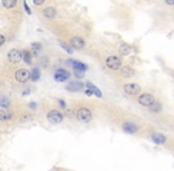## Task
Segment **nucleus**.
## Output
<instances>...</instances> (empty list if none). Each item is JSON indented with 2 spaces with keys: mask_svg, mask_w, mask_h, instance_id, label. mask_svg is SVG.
Here are the masks:
<instances>
[{
  "mask_svg": "<svg viewBox=\"0 0 174 171\" xmlns=\"http://www.w3.org/2000/svg\"><path fill=\"white\" fill-rule=\"evenodd\" d=\"M105 64H106V67L109 68V69H111V70H119L123 65H122V61H121V58L118 56H116V55H111V56H107L106 57V59H105Z\"/></svg>",
  "mask_w": 174,
  "mask_h": 171,
  "instance_id": "obj_1",
  "label": "nucleus"
},
{
  "mask_svg": "<svg viewBox=\"0 0 174 171\" xmlns=\"http://www.w3.org/2000/svg\"><path fill=\"white\" fill-rule=\"evenodd\" d=\"M155 102H156V100H155L154 95L150 94V93H143L138 96V104L143 107H149L150 108Z\"/></svg>",
  "mask_w": 174,
  "mask_h": 171,
  "instance_id": "obj_2",
  "label": "nucleus"
},
{
  "mask_svg": "<svg viewBox=\"0 0 174 171\" xmlns=\"http://www.w3.org/2000/svg\"><path fill=\"white\" fill-rule=\"evenodd\" d=\"M76 119L82 124H88L92 120V112L88 108H80L76 111Z\"/></svg>",
  "mask_w": 174,
  "mask_h": 171,
  "instance_id": "obj_3",
  "label": "nucleus"
},
{
  "mask_svg": "<svg viewBox=\"0 0 174 171\" xmlns=\"http://www.w3.org/2000/svg\"><path fill=\"white\" fill-rule=\"evenodd\" d=\"M46 119L50 124H54V125H57V124H61L62 120H63V114L61 113L60 111H56V110H52L50 111L49 113L46 114Z\"/></svg>",
  "mask_w": 174,
  "mask_h": 171,
  "instance_id": "obj_4",
  "label": "nucleus"
},
{
  "mask_svg": "<svg viewBox=\"0 0 174 171\" xmlns=\"http://www.w3.org/2000/svg\"><path fill=\"white\" fill-rule=\"evenodd\" d=\"M123 89H124L125 94H128L130 96H137L141 93V87L137 83H127L123 86Z\"/></svg>",
  "mask_w": 174,
  "mask_h": 171,
  "instance_id": "obj_5",
  "label": "nucleus"
},
{
  "mask_svg": "<svg viewBox=\"0 0 174 171\" xmlns=\"http://www.w3.org/2000/svg\"><path fill=\"white\" fill-rule=\"evenodd\" d=\"M70 77V73L67 71L66 69H57L54 74V78L57 82H64Z\"/></svg>",
  "mask_w": 174,
  "mask_h": 171,
  "instance_id": "obj_6",
  "label": "nucleus"
},
{
  "mask_svg": "<svg viewBox=\"0 0 174 171\" xmlns=\"http://www.w3.org/2000/svg\"><path fill=\"white\" fill-rule=\"evenodd\" d=\"M16 80L20 83L26 82L28 80H30V71L26 70V69H19L16 73Z\"/></svg>",
  "mask_w": 174,
  "mask_h": 171,
  "instance_id": "obj_7",
  "label": "nucleus"
},
{
  "mask_svg": "<svg viewBox=\"0 0 174 171\" xmlns=\"http://www.w3.org/2000/svg\"><path fill=\"white\" fill-rule=\"evenodd\" d=\"M7 57H8V61H10L11 63H18V62H20V59L23 58V57H22V51L18 50V49H12V50H10L8 54H7Z\"/></svg>",
  "mask_w": 174,
  "mask_h": 171,
  "instance_id": "obj_8",
  "label": "nucleus"
},
{
  "mask_svg": "<svg viewBox=\"0 0 174 171\" xmlns=\"http://www.w3.org/2000/svg\"><path fill=\"white\" fill-rule=\"evenodd\" d=\"M122 128H123V131L125 133H129V134H134V133H136L138 131V126L136 124H134V122H130V121L124 122Z\"/></svg>",
  "mask_w": 174,
  "mask_h": 171,
  "instance_id": "obj_9",
  "label": "nucleus"
},
{
  "mask_svg": "<svg viewBox=\"0 0 174 171\" xmlns=\"http://www.w3.org/2000/svg\"><path fill=\"white\" fill-rule=\"evenodd\" d=\"M70 45H72L73 48H75V49H84L85 45H86V43H85L84 38L75 36V37H73V38L70 39Z\"/></svg>",
  "mask_w": 174,
  "mask_h": 171,
  "instance_id": "obj_10",
  "label": "nucleus"
},
{
  "mask_svg": "<svg viewBox=\"0 0 174 171\" xmlns=\"http://www.w3.org/2000/svg\"><path fill=\"white\" fill-rule=\"evenodd\" d=\"M136 74L135 69H132L131 67H128V65H124L121 68V75L125 78H129V77H134Z\"/></svg>",
  "mask_w": 174,
  "mask_h": 171,
  "instance_id": "obj_11",
  "label": "nucleus"
},
{
  "mask_svg": "<svg viewBox=\"0 0 174 171\" xmlns=\"http://www.w3.org/2000/svg\"><path fill=\"white\" fill-rule=\"evenodd\" d=\"M152 139H153V141H154L155 144H158V145H162V144L166 143V137H165L164 134H161V133H154V134L152 135Z\"/></svg>",
  "mask_w": 174,
  "mask_h": 171,
  "instance_id": "obj_12",
  "label": "nucleus"
},
{
  "mask_svg": "<svg viewBox=\"0 0 174 171\" xmlns=\"http://www.w3.org/2000/svg\"><path fill=\"white\" fill-rule=\"evenodd\" d=\"M43 16L48 19H54L55 16H56V10L55 7H45L43 10Z\"/></svg>",
  "mask_w": 174,
  "mask_h": 171,
  "instance_id": "obj_13",
  "label": "nucleus"
},
{
  "mask_svg": "<svg viewBox=\"0 0 174 171\" xmlns=\"http://www.w3.org/2000/svg\"><path fill=\"white\" fill-rule=\"evenodd\" d=\"M82 83L80 82H70L68 86H67V90H70V92H80L82 89Z\"/></svg>",
  "mask_w": 174,
  "mask_h": 171,
  "instance_id": "obj_14",
  "label": "nucleus"
},
{
  "mask_svg": "<svg viewBox=\"0 0 174 171\" xmlns=\"http://www.w3.org/2000/svg\"><path fill=\"white\" fill-rule=\"evenodd\" d=\"M70 64L73 65V69H78V70H82V71H86L87 70V65L85 63H81L79 61H70Z\"/></svg>",
  "mask_w": 174,
  "mask_h": 171,
  "instance_id": "obj_15",
  "label": "nucleus"
},
{
  "mask_svg": "<svg viewBox=\"0 0 174 171\" xmlns=\"http://www.w3.org/2000/svg\"><path fill=\"white\" fill-rule=\"evenodd\" d=\"M86 86H87V88H88V90H89L91 93H94V94H95V96H98V98H101V96H103V95H101V92H100V90H99V89H98V88H97L93 83L88 82Z\"/></svg>",
  "mask_w": 174,
  "mask_h": 171,
  "instance_id": "obj_16",
  "label": "nucleus"
},
{
  "mask_svg": "<svg viewBox=\"0 0 174 171\" xmlns=\"http://www.w3.org/2000/svg\"><path fill=\"white\" fill-rule=\"evenodd\" d=\"M119 51H121V55L127 56L131 53V47L129 44H122L121 48H119Z\"/></svg>",
  "mask_w": 174,
  "mask_h": 171,
  "instance_id": "obj_17",
  "label": "nucleus"
},
{
  "mask_svg": "<svg viewBox=\"0 0 174 171\" xmlns=\"http://www.w3.org/2000/svg\"><path fill=\"white\" fill-rule=\"evenodd\" d=\"M40 76H41L40 69H38V68H34L32 71L30 73V78H31L32 81H37V80L40 78Z\"/></svg>",
  "mask_w": 174,
  "mask_h": 171,
  "instance_id": "obj_18",
  "label": "nucleus"
},
{
  "mask_svg": "<svg viewBox=\"0 0 174 171\" xmlns=\"http://www.w3.org/2000/svg\"><path fill=\"white\" fill-rule=\"evenodd\" d=\"M31 48H32V55L34 56H37V54L42 49V44L41 43H32L31 44Z\"/></svg>",
  "mask_w": 174,
  "mask_h": 171,
  "instance_id": "obj_19",
  "label": "nucleus"
},
{
  "mask_svg": "<svg viewBox=\"0 0 174 171\" xmlns=\"http://www.w3.org/2000/svg\"><path fill=\"white\" fill-rule=\"evenodd\" d=\"M12 118V114L5 111H0V121H8Z\"/></svg>",
  "mask_w": 174,
  "mask_h": 171,
  "instance_id": "obj_20",
  "label": "nucleus"
},
{
  "mask_svg": "<svg viewBox=\"0 0 174 171\" xmlns=\"http://www.w3.org/2000/svg\"><path fill=\"white\" fill-rule=\"evenodd\" d=\"M22 57L24 58V61H25V63H28V64H31V54H30L29 51H26V50H24V51L22 53Z\"/></svg>",
  "mask_w": 174,
  "mask_h": 171,
  "instance_id": "obj_21",
  "label": "nucleus"
},
{
  "mask_svg": "<svg viewBox=\"0 0 174 171\" xmlns=\"http://www.w3.org/2000/svg\"><path fill=\"white\" fill-rule=\"evenodd\" d=\"M16 4H17V2H16V1H13V0H11V1H10V0H8V1H7V0L2 1V5H4L5 7H7V8L14 7V6H16Z\"/></svg>",
  "mask_w": 174,
  "mask_h": 171,
  "instance_id": "obj_22",
  "label": "nucleus"
},
{
  "mask_svg": "<svg viewBox=\"0 0 174 171\" xmlns=\"http://www.w3.org/2000/svg\"><path fill=\"white\" fill-rule=\"evenodd\" d=\"M60 45H61V47H62V48H63V49H64V50H66L68 54H72V53H73V49H72V48H70L68 44H66L64 42H60Z\"/></svg>",
  "mask_w": 174,
  "mask_h": 171,
  "instance_id": "obj_23",
  "label": "nucleus"
},
{
  "mask_svg": "<svg viewBox=\"0 0 174 171\" xmlns=\"http://www.w3.org/2000/svg\"><path fill=\"white\" fill-rule=\"evenodd\" d=\"M150 110H152L153 112H160V111H161V105H160L159 102H155V104L150 107Z\"/></svg>",
  "mask_w": 174,
  "mask_h": 171,
  "instance_id": "obj_24",
  "label": "nucleus"
},
{
  "mask_svg": "<svg viewBox=\"0 0 174 171\" xmlns=\"http://www.w3.org/2000/svg\"><path fill=\"white\" fill-rule=\"evenodd\" d=\"M74 74H75V77L81 78V77H84L85 71H82V70H78V69H74Z\"/></svg>",
  "mask_w": 174,
  "mask_h": 171,
  "instance_id": "obj_25",
  "label": "nucleus"
},
{
  "mask_svg": "<svg viewBox=\"0 0 174 171\" xmlns=\"http://www.w3.org/2000/svg\"><path fill=\"white\" fill-rule=\"evenodd\" d=\"M0 106L1 107H8V100L6 98H1L0 99Z\"/></svg>",
  "mask_w": 174,
  "mask_h": 171,
  "instance_id": "obj_26",
  "label": "nucleus"
},
{
  "mask_svg": "<svg viewBox=\"0 0 174 171\" xmlns=\"http://www.w3.org/2000/svg\"><path fill=\"white\" fill-rule=\"evenodd\" d=\"M24 7H25V11L30 14V13H31V11H30V8H29V6H28V4H26V2H24Z\"/></svg>",
  "mask_w": 174,
  "mask_h": 171,
  "instance_id": "obj_27",
  "label": "nucleus"
},
{
  "mask_svg": "<svg viewBox=\"0 0 174 171\" xmlns=\"http://www.w3.org/2000/svg\"><path fill=\"white\" fill-rule=\"evenodd\" d=\"M5 43V37L2 35H0V45H2Z\"/></svg>",
  "mask_w": 174,
  "mask_h": 171,
  "instance_id": "obj_28",
  "label": "nucleus"
},
{
  "mask_svg": "<svg viewBox=\"0 0 174 171\" xmlns=\"http://www.w3.org/2000/svg\"><path fill=\"white\" fill-rule=\"evenodd\" d=\"M58 104H60V106H61V107H66V105H64V101H63V100H58Z\"/></svg>",
  "mask_w": 174,
  "mask_h": 171,
  "instance_id": "obj_29",
  "label": "nucleus"
},
{
  "mask_svg": "<svg viewBox=\"0 0 174 171\" xmlns=\"http://www.w3.org/2000/svg\"><path fill=\"white\" fill-rule=\"evenodd\" d=\"M166 4H168V5H172V6H174V0H166Z\"/></svg>",
  "mask_w": 174,
  "mask_h": 171,
  "instance_id": "obj_30",
  "label": "nucleus"
},
{
  "mask_svg": "<svg viewBox=\"0 0 174 171\" xmlns=\"http://www.w3.org/2000/svg\"><path fill=\"white\" fill-rule=\"evenodd\" d=\"M43 2H44L43 0H42V1H34V4H35V5H42Z\"/></svg>",
  "mask_w": 174,
  "mask_h": 171,
  "instance_id": "obj_31",
  "label": "nucleus"
},
{
  "mask_svg": "<svg viewBox=\"0 0 174 171\" xmlns=\"http://www.w3.org/2000/svg\"><path fill=\"white\" fill-rule=\"evenodd\" d=\"M86 95H88V96H92V93H91L89 90H86Z\"/></svg>",
  "mask_w": 174,
  "mask_h": 171,
  "instance_id": "obj_32",
  "label": "nucleus"
},
{
  "mask_svg": "<svg viewBox=\"0 0 174 171\" xmlns=\"http://www.w3.org/2000/svg\"><path fill=\"white\" fill-rule=\"evenodd\" d=\"M29 93H30V90H29V89H28V90H25V92H24V93H23V95H26V94H29Z\"/></svg>",
  "mask_w": 174,
  "mask_h": 171,
  "instance_id": "obj_33",
  "label": "nucleus"
}]
</instances>
